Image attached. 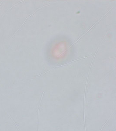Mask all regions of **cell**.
<instances>
[]
</instances>
